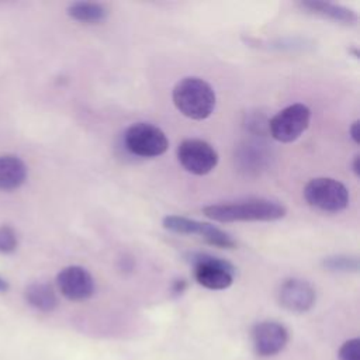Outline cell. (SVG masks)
Masks as SVG:
<instances>
[{"label":"cell","mask_w":360,"mask_h":360,"mask_svg":"<svg viewBox=\"0 0 360 360\" xmlns=\"http://www.w3.org/2000/svg\"><path fill=\"white\" fill-rule=\"evenodd\" d=\"M202 214L217 222H270L285 217L287 208L281 202L269 198H245L210 204L202 208Z\"/></svg>","instance_id":"1"},{"label":"cell","mask_w":360,"mask_h":360,"mask_svg":"<svg viewBox=\"0 0 360 360\" xmlns=\"http://www.w3.org/2000/svg\"><path fill=\"white\" fill-rule=\"evenodd\" d=\"M174 107L187 118L205 120L215 108L217 96L212 86L201 77L187 76L180 79L172 91Z\"/></svg>","instance_id":"2"},{"label":"cell","mask_w":360,"mask_h":360,"mask_svg":"<svg viewBox=\"0 0 360 360\" xmlns=\"http://www.w3.org/2000/svg\"><path fill=\"white\" fill-rule=\"evenodd\" d=\"M187 260L193 266L195 281L208 290H225L235 280V266L222 257L208 253H190Z\"/></svg>","instance_id":"3"},{"label":"cell","mask_w":360,"mask_h":360,"mask_svg":"<svg viewBox=\"0 0 360 360\" xmlns=\"http://www.w3.org/2000/svg\"><path fill=\"white\" fill-rule=\"evenodd\" d=\"M305 201L323 212H340L349 205L346 186L332 177L311 179L304 187Z\"/></svg>","instance_id":"4"},{"label":"cell","mask_w":360,"mask_h":360,"mask_svg":"<svg viewBox=\"0 0 360 360\" xmlns=\"http://www.w3.org/2000/svg\"><path fill=\"white\" fill-rule=\"evenodd\" d=\"M124 145L128 152L139 158H158L169 148L166 134L150 122H134L124 132Z\"/></svg>","instance_id":"5"},{"label":"cell","mask_w":360,"mask_h":360,"mask_svg":"<svg viewBox=\"0 0 360 360\" xmlns=\"http://www.w3.org/2000/svg\"><path fill=\"white\" fill-rule=\"evenodd\" d=\"M311 121V110L302 103H294L278 111L267 121V131L273 139L288 143L298 139Z\"/></svg>","instance_id":"6"},{"label":"cell","mask_w":360,"mask_h":360,"mask_svg":"<svg viewBox=\"0 0 360 360\" xmlns=\"http://www.w3.org/2000/svg\"><path fill=\"white\" fill-rule=\"evenodd\" d=\"M162 225L165 229L173 233L197 235L204 242L215 248H222V249L236 248V240L228 232H225L224 229L212 224L201 222L183 215H167L163 218Z\"/></svg>","instance_id":"7"},{"label":"cell","mask_w":360,"mask_h":360,"mask_svg":"<svg viewBox=\"0 0 360 360\" xmlns=\"http://www.w3.org/2000/svg\"><path fill=\"white\" fill-rule=\"evenodd\" d=\"M177 160L188 173L204 176L211 173L218 165V153L207 141L188 138L179 143Z\"/></svg>","instance_id":"8"},{"label":"cell","mask_w":360,"mask_h":360,"mask_svg":"<svg viewBox=\"0 0 360 360\" xmlns=\"http://www.w3.org/2000/svg\"><path fill=\"white\" fill-rule=\"evenodd\" d=\"M56 285L70 301H84L94 292L93 276L82 266H68L56 276Z\"/></svg>","instance_id":"9"},{"label":"cell","mask_w":360,"mask_h":360,"mask_svg":"<svg viewBox=\"0 0 360 360\" xmlns=\"http://www.w3.org/2000/svg\"><path fill=\"white\" fill-rule=\"evenodd\" d=\"M288 340L287 329L274 321H263L253 326L252 342L255 352L262 356H274L284 349Z\"/></svg>","instance_id":"10"},{"label":"cell","mask_w":360,"mask_h":360,"mask_svg":"<svg viewBox=\"0 0 360 360\" xmlns=\"http://www.w3.org/2000/svg\"><path fill=\"white\" fill-rule=\"evenodd\" d=\"M315 288L305 280L288 278L278 288V302L291 312H307L315 304Z\"/></svg>","instance_id":"11"},{"label":"cell","mask_w":360,"mask_h":360,"mask_svg":"<svg viewBox=\"0 0 360 360\" xmlns=\"http://www.w3.org/2000/svg\"><path fill=\"white\" fill-rule=\"evenodd\" d=\"M298 6L309 14H315L318 17L335 21L338 24L353 25L357 22L356 11L349 7L340 6V4L312 0V1H301V3H298Z\"/></svg>","instance_id":"12"},{"label":"cell","mask_w":360,"mask_h":360,"mask_svg":"<svg viewBox=\"0 0 360 360\" xmlns=\"http://www.w3.org/2000/svg\"><path fill=\"white\" fill-rule=\"evenodd\" d=\"M27 179L25 163L13 155L0 156V190H15Z\"/></svg>","instance_id":"13"},{"label":"cell","mask_w":360,"mask_h":360,"mask_svg":"<svg viewBox=\"0 0 360 360\" xmlns=\"http://www.w3.org/2000/svg\"><path fill=\"white\" fill-rule=\"evenodd\" d=\"M66 11L72 20L83 24H100L108 17V8L94 1H75Z\"/></svg>","instance_id":"14"},{"label":"cell","mask_w":360,"mask_h":360,"mask_svg":"<svg viewBox=\"0 0 360 360\" xmlns=\"http://www.w3.org/2000/svg\"><path fill=\"white\" fill-rule=\"evenodd\" d=\"M25 300L31 307H34L42 312L53 311L58 305L56 294H55L52 285L48 283L30 284L25 288Z\"/></svg>","instance_id":"15"},{"label":"cell","mask_w":360,"mask_h":360,"mask_svg":"<svg viewBox=\"0 0 360 360\" xmlns=\"http://www.w3.org/2000/svg\"><path fill=\"white\" fill-rule=\"evenodd\" d=\"M322 266L335 273H354L359 270V259L350 255H333L325 257Z\"/></svg>","instance_id":"16"},{"label":"cell","mask_w":360,"mask_h":360,"mask_svg":"<svg viewBox=\"0 0 360 360\" xmlns=\"http://www.w3.org/2000/svg\"><path fill=\"white\" fill-rule=\"evenodd\" d=\"M18 246L15 231L8 225L0 226V253H13Z\"/></svg>","instance_id":"17"},{"label":"cell","mask_w":360,"mask_h":360,"mask_svg":"<svg viewBox=\"0 0 360 360\" xmlns=\"http://www.w3.org/2000/svg\"><path fill=\"white\" fill-rule=\"evenodd\" d=\"M338 356L339 360H360V340L356 338L345 342Z\"/></svg>","instance_id":"18"},{"label":"cell","mask_w":360,"mask_h":360,"mask_svg":"<svg viewBox=\"0 0 360 360\" xmlns=\"http://www.w3.org/2000/svg\"><path fill=\"white\" fill-rule=\"evenodd\" d=\"M349 135H350V138H352V141L354 142V143H359V141H360V132H359V121H354L353 124H352V127L349 128Z\"/></svg>","instance_id":"19"},{"label":"cell","mask_w":360,"mask_h":360,"mask_svg":"<svg viewBox=\"0 0 360 360\" xmlns=\"http://www.w3.org/2000/svg\"><path fill=\"white\" fill-rule=\"evenodd\" d=\"M352 170L356 177L360 176V156L359 155H354V158L352 160Z\"/></svg>","instance_id":"20"},{"label":"cell","mask_w":360,"mask_h":360,"mask_svg":"<svg viewBox=\"0 0 360 360\" xmlns=\"http://www.w3.org/2000/svg\"><path fill=\"white\" fill-rule=\"evenodd\" d=\"M7 290H8V283L0 277V291L3 292V291H7Z\"/></svg>","instance_id":"21"}]
</instances>
